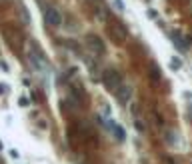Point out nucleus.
Returning <instances> with one entry per match:
<instances>
[{
  "instance_id": "nucleus-3",
  "label": "nucleus",
  "mask_w": 192,
  "mask_h": 164,
  "mask_svg": "<svg viewBox=\"0 0 192 164\" xmlns=\"http://www.w3.org/2000/svg\"><path fill=\"white\" fill-rule=\"evenodd\" d=\"M30 62H32V68L36 70V72H40V74H50V64L44 60V56L40 52H30Z\"/></svg>"
},
{
  "instance_id": "nucleus-12",
  "label": "nucleus",
  "mask_w": 192,
  "mask_h": 164,
  "mask_svg": "<svg viewBox=\"0 0 192 164\" xmlns=\"http://www.w3.org/2000/svg\"><path fill=\"white\" fill-rule=\"evenodd\" d=\"M0 68H2L4 72H8V70H10V68H8V64H6V62H0Z\"/></svg>"
},
{
  "instance_id": "nucleus-8",
  "label": "nucleus",
  "mask_w": 192,
  "mask_h": 164,
  "mask_svg": "<svg viewBox=\"0 0 192 164\" xmlns=\"http://www.w3.org/2000/svg\"><path fill=\"white\" fill-rule=\"evenodd\" d=\"M172 42L178 46V50H180V52H186V50H188V42L182 38V36H180V34H176V32L172 34Z\"/></svg>"
},
{
  "instance_id": "nucleus-17",
  "label": "nucleus",
  "mask_w": 192,
  "mask_h": 164,
  "mask_svg": "<svg viewBox=\"0 0 192 164\" xmlns=\"http://www.w3.org/2000/svg\"><path fill=\"white\" fill-rule=\"evenodd\" d=\"M2 148H4V144H2V142H0V150H2Z\"/></svg>"
},
{
  "instance_id": "nucleus-6",
  "label": "nucleus",
  "mask_w": 192,
  "mask_h": 164,
  "mask_svg": "<svg viewBox=\"0 0 192 164\" xmlns=\"http://www.w3.org/2000/svg\"><path fill=\"white\" fill-rule=\"evenodd\" d=\"M114 94H116V98H118L122 104H126V102H130V98H132V86L122 82V84H120V88L114 92Z\"/></svg>"
},
{
  "instance_id": "nucleus-16",
  "label": "nucleus",
  "mask_w": 192,
  "mask_h": 164,
  "mask_svg": "<svg viewBox=\"0 0 192 164\" xmlns=\"http://www.w3.org/2000/svg\"><path fill=\"white\" fill-rule=\"evenodd\" d=\"M2 92H4V86H0V94H2Z\"/></svg>"
},
{
  "instance_id": "nucleus-14",
  "label": "nucleus",
  "mask_w": 192,
  "mask_h": 164,
  "mask_svg": "<svg viewBox=\"0 0 192 164\" xmlns=\"http://www.w3.org/2000/svg\"><path fill=\"white\" fill-rule=\"evenodd\" d=\"M20 106H28V100H26V98H20Z\"/></svg>"
},
{
  "instance_id": "nucleus-5",
  "label": "nucleus",
  "mask_w": 192,
  "mask_h": 164,
  "mask_svg": "<svg viewBox=\"0 0 192 164\" xmlns=\"http://www.w3.org/2000/svg\"><path fill=\"white\" fill-rule=\"evenodd\" d=\"M44 20H46V24L50 26H60L62 24V14H60V10L56 6H48L44 10Z\"/></svg>"
},
{
  "instance_id": "nucleus-11",
  "label": "nucleus",
  "mask_w": 192,
  "mask_h": 164,
  "mask_svg": "<svg viewBox=\"0 0 192 164\" xmlns=\"http://www.w3.org/2000/svg\"><path fill=\"white\" fill-rule=\"evenodd\" d=\"M114 6L118 10H124V4H122V0H114Z\"/></svg>"
},
{
  "instance_id": "nucleus-7",
  "label": "nucleus",
  "mask_w": 192,
  "mask_h": 164,
  "mask_svg": "<svg viewBox=\"0 0 192 164\" xmlns=\"http://www.w3.org/2000/svg\"><path fill=\"white\" fill-rule=\"evenodd\" d=\"M148 78H150V82H152V84H158V82L162 80V72H160V68L156 66V64H150V68H148Z\"/></svg>"
},
{
  "instance_id": "nucleus-9",
  "label": "nucleus",
  "mask_w": 192,
  "mask_h": 164,
  "mask_svg": "<svg viewBox=\"0 0 192 164\" xmlns=\"http://www.w3.org/2000/svg\"><path fill=\"white\" fill-rule=\"evenodd\" d=\"M108 126H110L112 130H114V136L120 140V142H122V140L126 138V134H124V128H122V126H118L116 122H108Z\"/></svg>"
},
{
  "instance_id": "nucleus-15",
  "label": "nucleus",
  "mask_w": 192,
  "mask_h": 164,
  "mask_svg": "<svg viewBox=\"0 0 192 164\" xmlns=\"http://www.w3.org/2000/svg\"><path fill=\"white\" fill-rule=\"evenodd\" d=\"M148 16H150V18H156V16H158V14H156L154 10H148Z\"/></svg>"
},
{
  "instance_id": "nucleus-2",
  "label": "nucleus",
  "mask_w": 192,
  "mask_h": 164,
  "mask_svg": "<svg viewBox=\"0 0 192 164\" xmlns=\"http://www.w3.org/2000/svg\"><path fill=\"white\" fill-rule=\"evenodd\" d=\"M102 82H104V86L110 92H116L120 88V84H122V74H120L116 68H108V70L102 74Z\"/></svg>"
},
{
  "instance_id": "nucleus-13",
  "label": "nucleus",
  "mask_w": 192,
  "mask_h": 164,
  "mask_svg": "<svg viewBox=\"0 0 192 164\" xmlns=\"http://www.w3.org/2000/svg\"><path fill=\"white\" fill-rule=\"evenodd\" d=\"M136 128H138L140 132H144V126H142V122H138V120H136Z\"/></svg>"
},
{
  "instance_id": "nucleus-10",
  "label": "nucleus",
  "mask_w": 192,
  "mask_h": 164,
  "mask_svg": "<svg viewBox=\"0 0 192 164\" xmlns=\"http://www.w3.org/2000/svg\"><path fill=\"white\" fill-rule=\"evenodd\" d=\"M170 68H172V70H180V68H182V60H180V58H170Z\"/></svg>"
},
{
  "instance_id": "nucleus-4",
  "label": "nucleus",
  "mask_w": 192,
  "mask_h": 164,
  "mask_svg": "<svg viewBox=\"0 0 192 164\" xmlns=\"http://www.w3.org/2000/svg\"><path fill=\"white\" fill-rule=\"evenodd\" d=\"M86 44L96 56H104L106 48H104V42H102L100 36H96V34H86Z\"/></svg>"
},
{
  "instance_id": "nucleus-1",
  "label": "nucleus",
  "mask_w": 192,
  "mask_h": 164,
  "mask_svg": "<svg viewBox=\"0 0 192 164\" xmlns=\"http://www.w3.org/2000/svg\"><path fill=\"white\" fill-rule=\"evenodd\" d=\"M108 34H110V38L114 40L116 44H124L126 36H128V30H126V26L120 22V20L112 18L110 22H108Z\"/></svg>"
}]
</instances>
